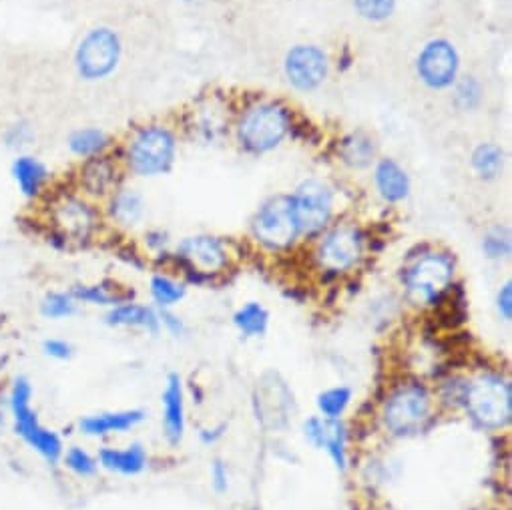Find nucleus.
<instances>
[{"instance_id": "nucleus-1", "label": "nucleus", "mask_w": 512, "mask_h": 510, "mask_svg": "<svg viewBox=\"0 0 512 510\" xmlns=\"http://www.w3.org/2000/svg\"><path fill=\"white\" fill-rule=\"evenodd\" d=\"M436 398L432 390L416 378L392 384L380 406V424L394 438H408L426 428L432 420Z\"/></svg>"}, {"instance_id": "nucleus-2", "label": "nucleus", "mask_w": 512, "mask_h": 510, "mask_svg": "<svg viewBox=\"0 0 512 510\" xmlns=\"http://www.w3.org/2000/svg\"><path fill=\"white\" fill-rule=\"evenodd\" d=\"M462 410L480 430H504L512 420L510 380L500 372H482L468 378Z\"/></svg>"}, {"instance_id": "nucleus-3", "label": "nucleus", "mask_w": 512, "mask_h": 510, "mask_svg": "<svg viewBox=\"0 0 512 510\" xmlns=\"http://www.w3.org/2000/svg\"><path fill=\"white\" fill-rule=\"evenodd\" d=\"M41 201L47 207L45 223L57 229L69 245H87L97 237L105 217L93 199L77 191L49 189Z\"/></svg>"}, {"instance_id": "nucleus-4", "label": "nucleus", "mask_w": 512, "mask_h": 510, "mask_svg": "<svg viewBox=\"0 0 512 510\" xmlns=\"http://www.w3.org/2000/svg\"><path fill=\"white\" fill-rule=\"evenodd\" d=\"M33 386L29 378L17 376L9 388V414L13 430L23 442L41 454L51 466H57L63 458V438L41 424L37 410H33Z\"/></svg>"}, {"instance_id": "nucleus-5", "label": "nucleus", "mask_w": 512, "mask_h": 510, "mask_svg": "<svg viewBox=\"0 0 512 510\" xmlns=\"http://www.w3.org/2000/svg\"><path fill=\"white\" fill-rule=\"evenodd\" d=\"M456 262L446 251H424L404 268L402 284L412 304L436 308L452 288Z\"/></svg>"}, {"instance_id": "nucleus-6", "label": "nucleus", "mask_w": 512, "mask_h": 510, "mask_svg": "<svg viewBox=\"0 0 512 510\" xmlns=\"http://www.w3.org/2000/svg\"><path fill=\"white\" fill-rule=\"evenodd\" d=\"M175 135L163 125H143L135 129L123 151V169L137 177H155L167 173L175 161Z\"/></svg>"}, {"instance_id": "nucleus-7", "label": "nucleus", "mask_w": 512, "mask_h": 510, "mask_svg": "<svg viewBox=\"0 0 512 510\" xmlns=\"http://www.w3.org/2000/svg\"><path fill=\"white\" fill-rule=\"evenodd\" d=\"M123 41L111 27L89 29L77 43L73 65L85 83H99L109 79L121 65Z\"/></svg>"}, {"instance_id": "nucleus-8", "label": "nucleus", "mask_w": 512, "mask_h": 510, "mask_svg": "<svg viewBox=\"0 0 512 510\" xmlns=\"http://www.w3.org/2000/svg\"><path fill=\"white\" fill-rule=\"evenodd\" d=\"M292 129L290 109L282 103H255L249 107L239 125L237 137L243 149L251 153H268L276 149Z\"/></svg>"}, {"instance_id": "nucleus-9", "label": "nucleus", "mask_w": 512, "mask_h": 510, "mask_svg": "<svg viewBox=\"0 0 512 510\" xmlns=\"http://www.w3.org/2000/svg\"><path fill=\"white\" fill-rule=\"evenodd\" d=\"M366 235L356 225H338L318 243L316 262L322 272L340 276L352 272L364 258Z\"/></svg>"}, {"instance_id": "nucleus-10", "label": "nucleus", "mask_w": 512, "mask_h": 510, "mask_svg": "<svg viewBox=\"0 0 512 510\" xmlns=\"http://www.w3.org/2000/svg\"><path fill=\"white\" fill-rule=\"evenodd\" d=\"M175 260L183 266L191 284H205L211 276L221 274L227 268L229 255L221 239L195 235L181 241Z\"/></svg>"}, {"instance_id": "nucleus-11", "label": "nucleus", "mask_w": 512, "mask_h": 510, "mask_svg": "<svg viewBox=\"0 0 512 510\" xmlns=\"http://www.w3.org/2000/svg\"><path fill=\"white\" fill-rule=\"evenodd\" d=\"M292 213L298 223L300 235L314 237L320 235L332 221L334 199L326 183L318 179L304 181L296 193L290 197Z\"/></svg>"}, {"instance_id": "nucleus-12", "label": "nucleus", "mask_w": 512, "mask_h": 510, "mask_svg": "<svg viewBox=\"0 0 512 510\" xmlns=\"http://www.w3.org/2000/svg\"><path fill=\"white\" fill-rule=\"evenodd\" d=\"M251 231L258 243L270 251H284L292 247L300 237V229L292 213L290 197H276L268 201L255 215Z\"/></svg>"}, {"instance_id": "nucleus-13", "label": "nucleus", "mask_w": 512, "mask_h": 510, "mask_svg": "<svg viewBox=\"0 0 512 510\" xmlns=\"http://www.w3.org/2000/svg\"><path fill=\"white\" fill-rule=\"evenodd\" d=\"M123 163L111 153L83 159L75 171V183L79 193L97 201L107 199L123 181Z\"/></svg>"}, {"instance_id": "nucleus-14", "label": "nucleus", "mask_w": 512, "mask_h": 510, "mask_svg": "<svg viewBox=\"0 0 512 510\" xmlns=\"http://www.w3.org/2000/svg\"><path fill=\"white\" fill-rule=\"evenodd\" d=\"M458 63L456 49L448 41L436 39L422 49L416 69L424 85L430 89H446L456 81Z\"/></svg>"}, {"instance_id": "nucleus-15", "label": "nucleus", "mask_w": 512, "mask_h": 510, "mask_svg": "<svg viewBox=\"0 0 512 510\" xmlns=\"http://www.w3.org/2000/svg\"><path fill=\"white\" fill-rule=\"evenodd\" d=\"M286 75L298 91H314L328 79V57L314 45H298L286 57Z\"/></svg>"}, {"instance_id": "nucleus-16", "label": "nucleus", "mask_w": 512, "mask_h": 510, "mask_svg": "<svg viewBox=\"0 0 512 510\" xmlns=\"http://www.w3.org/2000/svg\"><path fill=\"white\" fill-rule=\"evenodd\" d=\"M11 177L23 199L37 203L41 201L53 183L51 167L33 153H19L11 163Z\"/></svg>"}, {"instance_id": "nucleus-17", "label": "nucleus", "mask_w": 512, "mask_h": 510, "mask_svg": "<svg viewBox=\"0 0 512 510\" xmlns=\"http://www.w3.org/2000/svg\"><path fill=\"white\" fill-rule=\"evenodd\" d=\"M163 432L171 446H179L185 434V390L179 374H169L163 394Z\"/></svg>"}, {"instance_id": "nucleus-18", "label": "nucleus", "mask_w": 512, "mask_h": 510, "mask_svg": "<svg viewBox=\"0 0 512 510\" xmlns=\"http://www.w3.org/2000/svg\"><path fill=\"white\" fill-rule=\"evenodd\" d=\"M145 215L143 195L133 187H117L103 207V217H107L119 229H133L141 223Z\"/></svg>"}, {"instance_id": "nucleus-19", "label": "nucleus", "mask_w": 512, "mask_h": 510, "mask_svg": "<svg viewBox=\"0 0 512 510\" xmlns=\"http://www.w3.org/2000/svg\"><path fill=\"white\" fill-rule=\"evenodd\" d=\"M145 420L143 410H113L99 412L79 420V432L89 438H105L111 434H123L133 430Z\"/></svg>"}, {"instance_id": "nucleus-20", "label": "nucleus", "mask_w": 512, "mask_h": 510, "mask_svg": "<svg viewBox=\"0 0 512 510\" xmlns=\"http://www.w3.org/2000/svg\"><path fill=\"white\" fill-rule=\"evenodd\" d=\"M97 462H99V468H105L107 472L121 474V476H137L147 468L149 456L143 444L133 442L125 448L103 446L97 454Z\"/></svg>"}, {"instance_id": "nucleus-21", "label": "nucleus", "mask_w": 512, "mask_h": 510, "mask_svg": "<svg viewBox=\"0 0 512 510\" xmlns=\"http://www.w3.org/2000/svg\"><path fill=\"white\" fill-rule=\"evenodd\" d=\"M105 324L111 328H139L149 334H157L161 330L159 312L149 306H141L135 302H125L115 308H109L105 316Z\"/></svg>"}, {"instance_id": "nucleus-22", "label": "nucleus", "mask_w": 512, "mask_h": 510, "mask_svg": "<svg viewBox=\"0 0 512 510\" xmlns=\"http://www.w3.org/2000/svg\"><path fill=\"white\" fill-rule=\"evenodd\" d=\"M67 147H69L71 155H75L77 159L83 161V159L111 153L113 139L101 127H81V129H75L73 133H69Z\"/></svg>"}, {"instance_id": "nucleus-23", "label": "nucleus", "mask_w": 512, "mask_h": 510, "mask_svg": "<svg viewBox=\"0 0 512 510\" xmlns=\"http://www.w3.org/2000/svg\"><path fill=\"white\" fill-rule=\"evenodd\" d=\"M376 187L388 203L404 201L410 193V179L394 159H382L376 165Z\"/></svg>"}, {"instance_id": "nucleus-24", "label": "nucleus", "mask_w": 512, "mask_h": 510, "mask_svg": "<svg viewBox=\"0 0 512 510\" xmlns=\"http://www.w3.org/2000/svg\"><path fill=\"white\" fill-rule=\"evenodd\" d=\"M111 282H101V284H77L69 292L79 304H89V306H101V308H115L119 304L131 302L133 294H123L117 286L109 288Z\"/></svg>"}, {"instance_id": "nucleus-25", "label": "nucleus", "mask_w": 512, "mask_h": 510, "mask_svg": "<svg viewBox=\"0 0 512 510\" xmlns=\"http://www.w3.org/2000/svg\"><path fill=\"white\" fill-rule=\"evenodd\" d=\"M233 324L243 338H262L270 328V314L262 304L249 302L233 314Z\"/></svg>"}, {"instance_id": "nucleus-26", "label": "nucleus", "mask_w": 512, "mask_h": 510, "mask_svg": "<svg viewBox=\"0 0 512 510\" xmlns=\"http://www.w3.org/2000/svg\"><path fill=\"white\" fill-rule=\"evenodd\" d=\"M374 155H376L374 141L366 133H352L340 145L342 161L354 169H362L370 165Z\"/></svg>"}, {"instance_id": "nucleus-27", "label": "nucleus", "mask_w": 512, "mask_h": 510, "mask_svg": "<svg viewBox=\"0 0 512 510\" xmlns=\"http://www.w3.org/2000/svg\"><path fill=\"white\" fill-rule=\"evenodd\" d=\"M352 398H354L352 388H348V386H334V388H328V390L318 394L316 406H318V412H320L322 418H326V420H340L346 414V410L350 408Z\"/></svg>"}, {"instance_id": "nucleus-28", "label": "nucleus", "mask_w": 512, "mask_h": 510, "mask_svg": "<svg viewBox=\"0 0 512 510\" xmlns=\"http://www.w3.org/2000/svg\"><path fill=\"white\" fill-rule=\"evenodd\" d=\"M149 292L159 310H169L171 306L179 304L185 298L187 288H185V284H181L165 274H155L149 282Z\"/></svg>"}, {"instance_id": "nucleus-29", "label": "nucleus", "mask_w": 512, "mask_h": 510, "mask_svg": "<svg viewBox=\"0 0 512 510\" xmlns=\"http://www.w3.org/2000/svg\"><path fill=\"white\" fill-rule=\"evenodd\" d=\"M324 450L328 452L330 460L340 472L348 470L350 458H348V426L346 422L340 420H330V432Z\"/></svg>"}, {"instance_id": "nucleus-30", "label": "nucleus", "mask_w": 512, "mask_h": 510, "mask_svg": "<svg viewBox=\"0 0 512 510\" xmlns=\"http://www.w3.org/2000/svg\"><path fill=\"white\" fill-rule=\"evenodd\" d=\"M37 139V133H35V127L29 119H19V121H13L5 131H3V147L15 155L19 153H27V149L35 143Z\"/></svg>"}, {"instance_id": "nucleus-31", "label": "nucleus", "mask_w": 512, "mask_h": 510, "mask_svg": "<svg viewBox=\"0 0 512 510\" xmlns=\"http://www.w3.org/2000/svg\"><path fill=\"white\" fill-rule=\"evenodd\" d=\"M79 302L71 292H49L41 302V316L47 320H67L75 316Z\"/></svg>"}, {"instance_id": "nucleus-32", "label": "nucleus", "mask_w": 512, "mask_h": 510, "mask_svg": "<svg viewBox=\"0 0 512 510\" xmlns=\"http://www.w3.org/2000/svg\"><path fill=\"white\" fill-rule=\"evenodd\" d=\"M502 157L504 155H502L500 147H496L492 143H484L474 149L472 167L482 179H492L502 169Z\"/></svg>"}, {"instance_id": "nucleus-33", "label": "nucleus", "mask_w": 512, "mask_h": 510, "mask_svg": "<svg viewBox=\"0 0 512 510\" xmlns=\"http://www.w3.org/2000/svg\"><path fill=\"white\" fill-rule=\"evenodd\" d=\"M61 460H63L65 468L71 470L79 478H93L99 472L97 458L81 446H71L67 452H63Z\"/></svg>"}, {"instance_id": "nucleus-34", "label": "nucleus", "mask_w": 512, "mask_h": 510, "mask_svg": "<svg viewBox=\"0 0 512 510\" xmlns=\"http://www.w3.org/2000/svg\"><path fill=\"white\" fill-rule=\"evenodd\" d=\"M358 15L372 23H382L392 17L396 0H354Z\"/></svg>"}, {"instance_id": "nucleus-35", "label": "nucleus", "mask_w": 512, "mask_h": 510, "mask_svg": "<svg viewBox=\"0 0 512 510\" xmlns=\"http://www.w3.org/2000/svg\"><path fill=\"white\" fill-rule=\"evenodd\" d=\"M510 235L504 229H492L482 239V251L488 260H504L510 255Z\"/></svg>"}, {"instance_id": "nucleus-36", "label": "nucleus", "mask_w": 512, "mask_h": 510, "mask_svg": "<svg viewBox=\"0 0 512 510\" xmlns=\"http://www.w3.org/2000/svg\"><path fill=\"white\" fill-rule=\"evenodd\" d=\"M466 382L468 378L462 376H454L450 380H446L440 388V404L446 408H462L464 404V394H466Z\"/></svg>"}, {"instance_id": "nucleus-37", "label": "nucleus", "mask_w": 512, "mask_h": 510, "mask_svg": "<svg viewBox=\"0 0 512 510\" xmlns=\"http://www.w3.org/2000/svg\"><path fill=\"white\" fill-rule=\"evenodd\" d=\"M304 436L306 440L318 448V450H324L326 446V440H328V432H330V420L322 418L320 414L318 416H310L306 422H304Z\"/></svg>"}, {"instance_id": "nucleus-38", "label": "nucleus", "mask_w": 512, "mask_h": 510, "mask_svg": "<svg viewBox=\"0 0 512 510\" xmlns=\"http://www.w3.org/2000/svg\"><path fill=\"white\" fill-rule=\"evenodd\" d=\"M456 101L462 109H472L478 105L480 101V87L478 83L472 79V77H466L462 79L458 85H456Z\"/></svg>"}, {"instance_id": "nucleus-39", "label": "nucleus", "mask_w": 512, "mask_h": 510, "mask_svg": "<svg viewBox=\"0 0 512 510\" xmlns=\"http://www.w3.org/2000/svg\"><path fill=\"white\" fill-rule=\"evenodd\" d=\"M43 352L45 356L53 358V360H59V362H65V360H71L75 350L73 346L67 342V340H61V338H49L43 342Z\"/></svg>"}, {"instance_id": "nucleus-40", "label": "nucleus", "mask_w": 512, "mask_h": 510, "mask_svg": "<svg viewBox=\"0 0 512 510\" xmlns=\"http://www.w3.org/2000/svg\"><path fill=\"white\" fill-rule=\"evenodd\" d=\"M211 486L217 494H223L229 488V470L221 458H215L211 464Z\"/></svg>"}, {"instance_id": "nucleus-41", "label": "nucleus", "mask_w": 512, "mask_h": 510, "mask_svg": "<svg viewBox=\"0 0 512 510\" xmlns=\"http://www.w3.org/2000/svg\"><path fill=\"white\" fill-rule=\"evenodd\" d=\"M496 312L504 322L512 320V284L506 282L496 294Z\"/></svg>"}, {"instance_id": "nucleus-42", "label": "nucleus", "mask_w": 512, "mask_h": 510, "mask_svg": "<svg viewBox=\"0 0 512 510\" xmlns=\"http://www.w3.org/2000/svg\"><path fill=\"white\" fill-rule=\"evenodd\" d=\"M159 322H161V328H165L173 338H181L187 330L183 320L169 310H159Z\"/></svg>"}, {"instance_id": "nucleus-43", "label": "nucleus", "mask_w": 512, "mask_h": 510, "mask_svg": "<svg viewBox=\"0 0 512 510\" xmlns=\"http://www.w3.org/2000/svg\"><path fill=\"white\" fill-rule=\"evenodd\" d=\"M143 239H145L147 249H151V251H155V253H161V251L167 247V243H169L167 233L161 231V229H151V231H147Z\"/></svg>"}, {"instance_id": "nucleus-44", "label": "nucleus", "mask_w": 512, "mask_h": 510, "mask_svg": "<svg viewBox=\"0 0 512 510\" xmlns=\"http://www.w3.org/2000/svg\"><path fill=\"white\" fill-rule=\"evenodd\" d=\"M227 426L225 424H219V426H213V428H201L199 430V440L205 444V446H211L215 442H219L225 434Z\"/></svg>"}, {"instance_id": "nucleus-45", "label": "nucleus", "mask_w": 512, "mask_h": 510, "mask_svg": "<svg viewBox=\"0 0 512 510\" xmlns=\"http://www.w3.org/2000/svg\"><path fill=\"white\" fill-rule=\"evenodd\" d=\"M7 416H9V392H5V388L0 386V428L7 424Z\"/></svg>"}, {"instance_id": "nucleus-46", "label": "nucleus", "mask_w": 512, "mask_h": 510, "mask_svg": "<svg viewBox=\"0 0 512 510\" xmlns=\"http://www.w3.org/2000/svg\"><path fill=\"white\" fill-rule=\"evenodd\" d=\"M474 510H496V508H484V506H482V508H474Z\"/></svg>"}, {"instance_id": "nucleus-47", "label": "nucleus", "mask_w": 512, "mask_h": 510, "mask_svg": "<svg viewBox=\"0 0 512 510\" xmlns=\"http://www.w3.org/2000/svg\"><path fill=\"white\" fill-rule=\"evenodd\" d=\"M185 3H191V0H185Z\"/></svg>"}]
</instances>
